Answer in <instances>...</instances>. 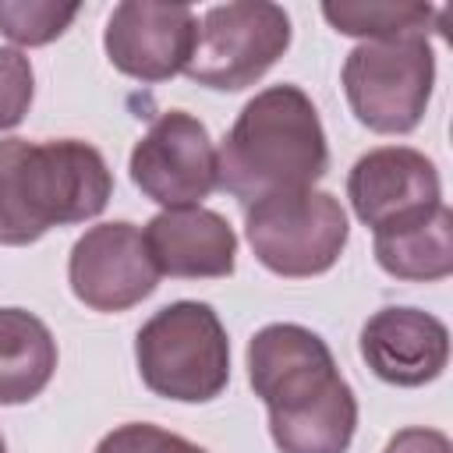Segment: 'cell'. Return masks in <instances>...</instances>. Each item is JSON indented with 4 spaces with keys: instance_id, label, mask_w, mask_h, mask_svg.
I'll return each mask as SVG.
<instances>
[{
    "instance_id": "1",
    "label": "cell",
    "mask_w": 453,
    "mask_h": 453,
    "mask_svg": "<svg viewBox=\"0 0 453 453\" xmlns=\"http://www.w3.org/2000/svg\"><path fill=\"white\" fill-rule=\"evenodd\" d=\"M248 382L265 403L280 453H347L357 396L329 343L297 322H269L248 340Z\"/></svg>"
},
{
    "instance_id": "17",
    "label": "cell",
    "mask_w": 453,
    "mask_h": 453,
    "mask_svg": "<svg viewBox=\"0 0 453 453\" xmlns=\"http://www.w3.org/2000/svg\"><path fill=\"white\" fill-rule=\"evenodd\" d=\"M78 18V4L50 0H0V32L14 46H46L67 32Z\"/></svg>"
},
{
    "instance_id": "15",
    "label": "cell",
    "mask_w": 453,
    "mask_h": 453,
    "mask_svg": "<svg viewBox=\"0 0 453 453\" xmlns=\"http://www.w3.org/2000/svg\"><path fill=\"white\" fill-rule=\"evenodd\" d=\"M57 372L50 326L25 308H0V407L35 400Z\"/></svg>"
},
{
    "instance_id": "12",
    "label": "cell",
    "mask_w": 453,
    "mask_h": 453,
    "mask_svg": "<svg viewBox=\"0 0 453 453\" xmlns=\"http://www.w3.org/2000/svg\"><path fill=\"white\" fill-rule=\"evenodd\" d=\"M361 357L389 386H425L449 361V329L432 311L411 304L379 308L361 326Z\"/></svg>"
},
{
    "instance_id": "2",
    "label": "cell",
    "mask_w": 453,
    "mask_h": 453,
    "mask_svg": "<svg viewBox=\"0 0 453 453\" xmlns=\"http://www.w3.org/2000/svg\"><path fill=\"white\" fill-rule=\"evenodd\" d=\"M219 188L241 205L311 188L329 166V145L311 96L297 85H269L255 92L223 145Z\"/></svg>"
},
{
    "instance_id": "13",
    "label": "cell",
    "mask_w": 453,
    "mask_h": 453,
    "mask_svg": "<svg viewBox=\"0 0 453 453\" xmlns=\"http://www.w3.org/2000/svg\"><path fill=\"white\" fill-rule=\"evenodd\" d=\"M145 248L159 276L173 280H219L237 265V234L234 226L202 205L191 209H163L145 230Z\"/></svg>"
},
{
    "instance_id": "6",
    "label": "cell",
    "mask_w": 453,
    "mask_h": 453,
    "mask_svg": "<svg viewBox=\"0 0 453 453\" xmlns=\"http://www.w3.org/2000/svg\"><path fill=\"white\" fill-rule=\"evenodd\" d=\"M244 237L276 276H322L347 248L350 226L336 195L304 188L244 205Z\"/></svg>"
},
{
    "instance_id": "7",
    "label": "cell",
    "mask_w": 453,
    "mask_h": 453,
    "mask_svg": "<svg viewBox=\"0 0 453 453\" xmlns=\"http://www.w3.org/2000/svg\"><path fill=\"white\" fill-rule=\"evenodd\" d=\"M290 14L269 0L216 4L202 14L184 74L216 92L255 85L290 46Z\"/></svg>"
},
{
    "instance_id": "21",
    "label": "cell",
    "mask_w": 453,
    "mask_h": 453,
    "mask_svg": "<svg viewBox=\"0 0 453 453\" xmlns=\"http://www.w3.org/2000/svg\"><path fill=\"white\" fill-rule=\"evenodd\" d=\"M0 453H7V446H4V435H0Z\"/></svg>"
},
{
    "instance_id": "9",
    "label": "cell",
    "mask_w": 453,
    "mask_h": 453,
    "mask_svg": "<svg viewBox=\"0 0 453 453\" xmlns=\"http://www.w3.org/2000/svg\"><path fill=\"white\" fill-rule=\"evenodd\" d=\"M71 294L92 311H127L159 287V269L149 258L134 223L113 219L88 226L67 258Z\"/></svg>"
},
{
    "instance_id": "19",
    "label": "cell",
    "mask_w": 453,
    "mask_h": 453,
    "mask_svg": "<svg viewBox=\"0 0 453 453\" xmlns=\"http://www.w3.org/2000/svg\"><path fill=\"white\" fill-rule=\"evenodd\" d=\"M35 96L32 60L21 50L0 46V131H11L25 120Z\"/></svg>"
},
{
    "instance_id": "5",
    "label": "cell",
    "mask_w": 453,
    "mask_h": 453,
    "mask_svg": "<svg viewBox=\"0 0 453 453\" xmlns=\"http://www.w3.org/2000/svg\"><path fill=\"white\" fill-rule=\"evenodd\" d=\"M343 96L350 113L379 134H411L428 110L435 53L428 35L357 42L343 60Z\"/></svg>"
},
{
    "instance_id": "11",
    "label": "cell",
    "mask_w": 453,
    "mask_h": 453,
    "mask_svg": "<svg viewBox=\"0 0 453 453\" xmlns=\"http://www.w3.org/2000/svg\"><path fill=\"white\" fill-rule=\"evenodd\" d=\"M347 198L365 226L382 230L435 209L442 202V184L425 152L411 145H379L350 166Z\"/></svg>"
},
{
    "instance_id": "18",
    "label": "cell",
    "mask_w": 453,
    "mask_h": 453,
    "mask_svg": "<svg viewBox=\"0 0 453 453\" xmlns=\"http://www.w3.org/2000/svg\"><path fill=\"white\" fill-rule=\"evenodd\" d=\"M96 453H209L198 442L149 421H127L96 442Z\"/></svg>"
},
{
    "instance_id": "10",
    "label": "cell",
    "mask_w": 453,
    "mask_h": 453,
    "mask_svg": "<svg viewBox=\"0 0 453 453\" xmlns=\"http://www.w3.org/2000/svg\"><path fill=\"white\" fill-rule=\"evenodd\" d=\"M198 14L188 4L124 0L110 11L103 50L110 64L134 81H170L191 60Z\"/></svg>"
},
{
    "instance_id": "4",
    "label": "cell",
    "mask_w": 453,
    "mask_h": 453,
    "mask_svg": "<svg viewBox=\"0 0 453 453\" xmlns=\"http://www.w3.org/2000/svg\"><path fill=\"white\" fill-rule=\"evenodd\" d=\"M142 382L177 403H209L230 382V340L205 301H173L134 336Z\"/></svg>"
},
{
    "instance_id": "20",
    "label": "cell",
    "mask_w": 453,
    "mask_h": 453,
    "mask_svg": "<svg viewBox=\"0 0 453 453\" xmlns=\"http://www.w3.org/2000/svg\"><path fill=\"white\" fill-rule=\"evenodd\" d=\"M382 453H453V442L446 432L418 425V428H400L396 435H389Z\"/></svg>"
},
{
    "instance_id": "3",
    "label": "cell",
    "mask_w": 453,
    "mask_h": 453,
    "mask_svg": "<svg viewBox=\"0 0 453 453\" xmlns=\"http://www.w3.org/2000/svg\"><path fill=\"white\" fill-rule=\"evenodd\" d=\"M113 195L103 152L81 138L0 142V244H35L53 226L96 219Z\"/></svg>"
},
{
    "instance_id": "14",
    "label": "cell",
    "mask_w": 453,
    "mask_h": 453,
    "mask_svg": "<svg viewBox=\"0 0 453 453\" xmlns=\"http://www.w3.org/2000/svg\"><path fill=\"white\" fill-rule=\"evenodd\" d=\"M375 262L396 280H446L453 273V212L439 202L421 216L375 230Z\"/></svg>"
},
{
    "instance_id": "8",
    "label": "cell",
    "mask_w": 453,
    "mask_h": 453,
    "mask_svg": "<svg viewBox=\"0 0 453 453\" xmlns=\"http://www.w3.org/2000/svg\"><path fill=\"white\" fill-rule=\"evenodd\" d=\"M134 188L163 209L202 205L219 188V159L209 127L188 110L159 113L131 149Z\"/></svg>"
},
{
    "instance_id": "16",
    "label": "cell",
    "mask_w": 453,
    "mask_h": 453,
    "mask_svg": "<svg viewBox=\"0 0 453 453\" xmlns=\"http://www.w3.org/2000/svg\"><path fill=\"white\" fill-rule=\"evenodd\" d=\"M322 18L340 32L365 42L428 35L435 25V7L428 4H322Z\"/></svg>"
}]
</instances>
